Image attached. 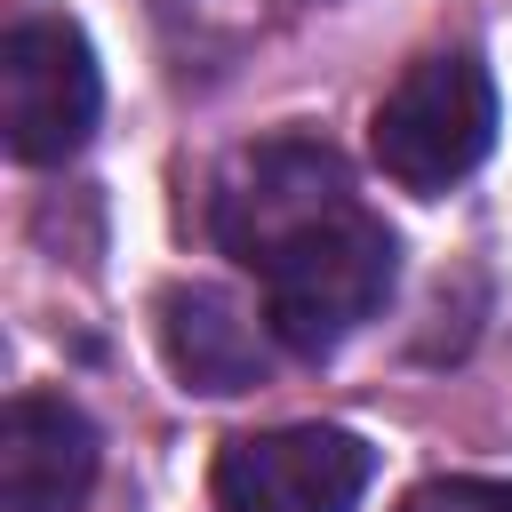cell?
Here are the masks:
<instances>
[{"instance_id": "obj_1", "label": "cell", "mask_w": 512, "mask_h": 512, "mask_svg": "<svg viewBox=\"0 0 512 512\" xmlns=\"http://www.w3.org/2000/svg\"><path fill=\"white\" fill-rule=\"evenodd\" d=\"M256 280H264V328L288 352L320 360L344 336H360V320L384 312V296L400 280V240L376 208L352 200V208L320 216L312 232H296Z\"/></svg>"}, {"instance_id": "obj_2", "label": "cell", "mask_w": 512, "mask_h": 512, "mask_svg": "<svg viewBox=\"0 0 512 512\" xmlns=\"http://www.w3.org/2000/svg\"><path fill=\"white\" fill-rule=\"evenodd\" d=\"M488 144H496V80H488V64L472 48L416 56L384 88V104L368 120V152H376V168L400 192H448V184H464L488 160Z\"/></svg>"}, {"instance_id": "obj_3", "label": "cell", "mask_w": 512, "mask_h": 512, "mask_svg": "<svg viewBox=\"0 0 512 512\" xmlns=\"http://www.w3.org/2000/svg\"><path fill=\"white\" fill-rule=\"evenodd\" d=\"M352 168L320 144V136H264L248 152L224 160L216 192H208V232L232 264L264 272L296 232H312L320 216L352 208Z\"/></svg>"}, {"instance_id": "obj_4", "label": "cell", "mask_w": 512, "mask_h": 512, "mask_svg": "<svg viewBox=\"0 0 512 512\" xmlns=\"http://www.w3.org/2000/svg\"><path fill=\"white\" fill-rule=\"evenodd\" d=\"M96 112H104V72H96L88 32L72 16L8 24V40H0V128H8V152L32 160V168H56L96 136Z\"/></svg>"}, {"instance_id": "obj_5", "label": "cell", "mask_w": 512, "mask_h": 512, "mask_svg": "<svg viewBox=\"0 0 512 512\" xmlns=\"http://www.w3.org/2000/svg\"><path fill=\"white\" fill-rule=\"evenodd\" d=\"M376 480V448L344 424H280L240 432L216 456L224 512H352Z\"/></svg>"}, {"instance_id": "obj_6", "label": "cell", "mask_w": 512, "mask_h": 512, "mask_svg": "<svg viewBox=\"0 0 512 512\" xmlns=\"http://www.w3.org/2000/svg\"><path fill=\"white\" fill-rule=\"evenodd\" d=\"M96 464V424L64 392H16L0 408V512H80Z\"/></svg>"}, {"instance_id": "obj_7", "label": "cell", "mask_w": 512, "mask_h": 512, "mask_svg": "<svg viewBox=\"0 0 512 512\" xmlns=\"http://www.w3.org/2000/svg\"><path fill=\"white\" fill-rule=\"evenodd\" d=\"M160 352H168L176 384H184V392H208V400L256 392L264 368H272L264 320H256L240 296L208 288V280H176V288L160 296Z\"/></svg>"}, {"instance_id": "obj_8", "label": "cell", "mask_w": 512, "mask_h": 512, "mask_svg": "<svg viewBox=\"0 0 512 512\" xmlns=\"http://www.w3.org/2000/svg\"><path fill=\"white\" fill-rule=\"evenodd\" d=\"M400 512H512V480H488V472H440V480L408 488Z\"/></svg>"}]
</instances>
